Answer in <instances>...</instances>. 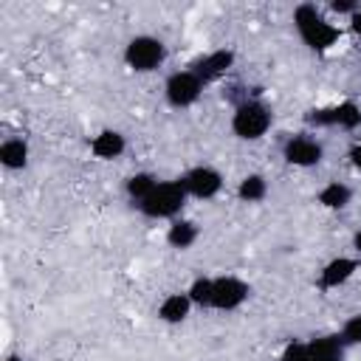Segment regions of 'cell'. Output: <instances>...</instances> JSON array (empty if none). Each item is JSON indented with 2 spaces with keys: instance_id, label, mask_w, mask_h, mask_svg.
Listing matches in <instances>:
<instances>
[{
  "instance_id": "cell-2",
  "label": "cell",
  "mask_w": 361,
  "mask_h": 361,
  "mask_svg": "<svg viewBox=\"0 0 361 361\" xmlns=\"http://www.w3.org/2000/svg\"><path fill=\"white\" fill-rule=\"evenodd\" d=\"M274 124V110L262 99H243L231 110V133L240 141H259Z\"/></svg>"
},
{
  "instance_id": "cell-24",
  "label": "cell",
  "mask_w": 361,
  "mask_h": 361,
  "mask_svg": "<svg viewBox=\"0 0 361 361\" xmlns=\"http://www.w3.org/2000/svg\"><path fill=\"white\" fill-rule=\"evenodd\" d=\"M347 158H350V164H353V169H355V172H361V141H355V144L350 147V152H347Z\"/></svg>"
},
{
  "instance_id": "cell-3",
  "label": "cell",
  "mask_w": 361,
  "mask_h": 361,
  "mask_svg": "<svg viewBox=\"0 0 361 361\" xmlns=\"http://www.w3.org/2000/svg\"><path fill=\"white\" fill-rule=\"evenodd\" d=\"M186 200H189V195H186L180 178H172V180H161L155 186V192L144 203H138V212L149 220H175V217H180Z\"/></svg>"
},
{
  "instance_id": "cell-27",
  "label": "cell",
  "mask_w": 361,
  "mask_h": 361,
  "mask_svg": "<svg viewBox=\"0 0 361 361\" xmlns=\"http://www.w3.org/2000/svg\"><path fill=\"white\" fill-rule=\"evenodd\" d=\"M3 361H25V358H23V355H20V353H8V355H6V358H3Z\"/></svg>"
},
{
  "instance_id": "cell-5",
  "label": "cell",
  "mask_w": 361,
  "mask_h": 361,
  "mask_svg": "<svg viewBox=\"0 0 361 361\" xmlns=\"http://www.w3.org/2000/svg\"><path fill=\"white\" fill-rule=\"evenodd\" d=\"M164 59H166V45L152 34H135L124 45V65L135 73H152L164 65Z\"/></svg>"
},
{
  "instance_id": "cell-18",
  "label": "cell",
  "mask_w": 361,
  "mask_h": 361,
  "mask_svg": "<svg viewBox=\"0 0 361 361\" xmlns=\"http://www.w3.org/2000/svg\"><path fill=\"white\" fill-rule=\"evenodd\" d=\"M161 180H158V175H152V172H147V169H141V172H133L127 180H124V192H127V197L138 206V203H144L152 192H155V186H158Z\"/></svg>"
},
{
  "instance_id": "cell-21",
  "label": "cell",
  "mask_w": 361,
  "mask_h": 361,
  "mask_svg": "<svg viewBox=\"0 0 361 361\" xmlns=\"http://www.w3.org/2000/svg\"><path fill=\"white\" fill-rule=\"evenodd\" d=\"M338 336H341V341L347 347H358L361 344V313L347 316L344 324H341V330H338Z\"/></svg>"
},
{
  "instance_id": "cell-26",
  "label": "cell",
  "mask_w": 361,
  "mask_h": 361,
  "mask_svg": "<svg viewBox=\"0 0 361 361\" xmlns=\"http://www.w3.org/2000/svg\"><path fill=\"white\" fill-rule=\"evenodd\" d=\"M350 243H353V251H355V257L361 259V228H355V231H353V240H350Z\"/></svg>"
},
{
  "instance_id": "cell-22",
  "label": "cell",
  "mask_w": 361,
  "mask_h": 361,
  "mask_svg": "<svg viewBox=\"0 0 361 361\" xmlns=\"http://www.w3.org/2000/svg\"><path fill=\"white\" fill-rule=\"evenodd\" d=\"M279 361H313V353H310V344L307 341H288L279 353Z\"/></svg>"
},
{
  "instance_id": "cell-23",
  "label": "cell",
  "mask_w": 361,
  "mask_h": 361,
  "mask_svg": "<svg viewBox=\"0 0 361 361\" xmlns=\"http://www.w3.org/2000/svg\"><path fill=\"white\" fill-rule=\"evenodd\" d=\"M358 6H361V0H330V6H327V8H330L333 14H338V17L344 14V17L350 20V17L358 11Z\"/></svg>"
},
{
  "instance_id": "cell-11",
  "label": "cell",
  "mask_w": 361,
  "mask_h": 361,
  "mask_svg": "<svg viewBox=\"0 0 361 361\" xmlns=\"http://www.w3.org/2000/svg\"><path fill=\"white\" fill-rule=\"evenodd\" d=\"M361 268V259L358 257H333L327 259L322 268H319V279H316V288L319 290H338L341 285H347Z\"/></svg>"
},
{
  "instance_id": "cell-13",
  "label": "cell",
  "mask_w": 361,
  "mask_h": 361,
  "mask_svg": "<svg viewBox=\"0 0 361 361\" xmlns=\"http://www.w3.org/2000/svg\"><path fill=\"white\" fill-rule=\"evenodd\" d=\"M192 307H195V305H192V299L186 296V290H175V293H166V296L158 302L155 316H158L164 324H180V322L189 319Z\"/></svg>"
},
{
  "instance_id": "cell-9",
  "label": "cell",
  "mask_w": 361,
  "mask_h": 361,
  "mask_svg": "<svg viewBox=\"0 0 361 361\" xmlns=\"http://www.w3.org/2000/svg\"><path fill=\"white\" fill-rule=\"evenodd\" d=\"M180 183H183V189H186L189 197L212 200L223 189V175H220V169H214L209 164H197V166H192V169H186L180 175Z\"/></svg>"
},
{
  "instance_id": "cell-16",
  "label": "cell",
  "mask_w": 361,
  "mask_h": 361,
  "mask_svg": "<svg viewBox=\"0 0 361 361\" xmlns=\"http://www.w3.org/2000/svg\"><path fill=\"white\" fill-rule=\"evenodd\" d=\"M350 200H353V189L341 180H330L316 192V203L327 212H341L350 206Z\"/></svg>"
},
{
  "instance_id": "cell-8",
  "label": "cell",
  "mask_w": 361,
  "mask_h": 361,
  "mask_svg": "<svg viewBox=\"0 0 361 361\" xmlns=\"http://www.w3.org/2000/svg\"><path fill=\"white\" fill-rule=\"evenodd\" d=\"M282 158H285V164H290V166L310 169V166H319V164H322L324 147H322L319 138L299 133V135L285 138V144H282Z\"/></svg>"
},
{
  "instance_id": "cell-17",
  "label": "cell",
  "mask_w": 361,
  "mask_h": 361,
  "mask_svg": "<svg viewBox=\"0 0 361 361\" xmlns=\"http://www.w3.org/2000/svg\"><path fill=\"white\" fill-rule=\"evenodd\" d=\"M28 155H31V149H28V141H25V138L11 135V138H6V141L0 144V164H3L8 172L25 169V166H28Z\"/></svg>"
},
{
  "instance_id": "cell-6",
  "label": "cell",
  "mask_w": 361,
  "mask_h": 361,
  "mask_svg": "<svg viewBox=\"0 0 361 361\" xmlns=\"http://www.w3.org/2000/svg\"><path fill=\"white\" fill-rule=\"evenodd\" d=\"M203 90H206V85H203V82L197 79V73H192L189 68L169 73L166 82H164V99H166V104L175 107V110L192 107V104L203 96Z\"/></svg>"
},
{
  "instance_id": "cell-25",
  "label": "cell",
  "mask_w": 361,
  "mask_h": 361,
  "mask_svg": "<svg viewBox=\"0 0 361 361\" xmlns=\"http://www.w3.org/2000/svg\"><path fill=\"white\" fill-rule=\"evenodd\" d=\"M350 28H353L355 37H361V6H358V11L350 17Z\"/></svg>"
},
{
  "instance_id": "cell-4",
  "label": "cell",
  "mask_w": 361,
  "mask_h": 361,
  "mask_svg": "<svg viewBox=\"0 0 361 361\" xmlns=\"http://www.w3.org/2000/svg\"><path fill=\"white\" fill-rule=\"evenodd\" d=\"M305 124L316 127V130H358L361 127V104L353 99H344L338 104H327V107H310L305 113Z\"/></svg>"
},
{
  "instance_id": "cell-14",
  "label": "cell",
  "mask_w": 361,
  "mask_h": 361,
  "mask_svg": "<svg viewBox=\"0 0 361 361\" xmlns=\"http://www.w3.org/2000/svg\"><path fill=\"white\" fill-rule=\"evenodd\" d=\"M200 237V228L195 220H186V217H175L169 220L166 226V245L175 248V251H189Z\"/></svg>"
},
{
  "instance_id": "cell-20",
  "label": "cell",
  "mask_w": 361,
  "mask_h": 361,
  "mask_svg": "<svg viewBox=\"0 0 361 361\" xmlns=\"http://www.w3.org/2000/svg\"><path fill=\"white\" fill-rule=\"evenodd\" d=\"M212 293H214V276H195L186 288V296L192 299L195 307H209L212 310Z\"/></svg>"
},
{
  "instance_id": "cell-7",
  "label": "cell",
  "mask_w": 361,
  "mask_h": 361,
  "mask_svg": "<svg viewBox=\"0 0 361 361\" xmlns=\"http://www.w3.org/2000/svg\"><path fill=\"white\" fill-rule=\"evenodd\" d=\"M251 296V288L245 279L240 276H231V274H223V276H214V293H212V310H220V313H231V310H240Z\"/></svg>"
},
{
  "instance_id": "cell-1",
  "label": "cell",
  "mask_w": 361,
  "mask_h": 361,
  "mask_svg": "<svg viewBox=\"0 0 361 361\" xmlns=\"http://www.w3.org/2000/svg\"><path fill=\"white\" fill-rule=\"evenodd\" d=\"M293 28L310 51H327L341 39V28H336L313 3H299L293 8Z\"/></svg>"
},
{
  "instance_id": "cell-15",
  "label": "cell",
  "mask_w": 361,
  "mask_h": 361,
  "mask_svg": "<svg viewBox=\"0 0 361 361\" xmlns=\"http://www.w3.org/2000/svg\"><path fill=\"white\" fill-rule=\"evenodd\" d=\"M307 344H310L313 361H341L344 350H347V344L341 341L338 333H319V336L307 338Z\"/></svg>"
},
{
  "instance_id": "cell-12",
  "label": "cell",
  "mask_w": 361,
  "mask_h": 361,
  "mask_svg": "<svg viewBox=\"0 0 361 361\" xmlns=\"http://www.w3.org/2000/svg\"><path fill=\"white\" fill-rule=\"evenodd\" d=\"M90 155L99 158V161H116L124 155L127 149V138L118 133V130H99L93 138H90Z\"/></svg>"
},
{
  "instance_id": "cell-10",
  "label": "cell",
  "mask_w": 361,
  "mask_h": 361,
  "mask_svg": "<svg viewBox=\"0 0 361 361\" xmlns=\"http://www.w3.org/2000/svg\"><path fill=\"white\" fill-rule=\"evenodd\" d=\"M234 51L231 48H214V51H206V54H200L192 65H189V71L192 73H197V79L203 82V85H214V82H220L231 68H234Z\"/></svg>"
},
{
  "instance_id": "cell-19",
  "label": "cell",
  "mask_w": 361,
  "mask_h": 361,
  "mask_svg": "<svg viewBox=\"0 0 361 361\" xmlns=\"http://www.w3.org/2000/svg\"><path fill=\"white\" fill-rule=\"evenodd\" d=\"M234 192H237V197L243 203H262L268 197V180L259 172H248V175H243L237 180V189Z\"/></svg>"
}]
</instances>
